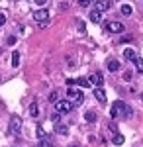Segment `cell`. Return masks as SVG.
<instances>
[{
  "instance_id": "cell-30",
  "label": "cell",
  "mask_w": 143,
  "mask_h": 147,
  "mask_svg": "<svg viewBox=\"0 0 143 147\" xmlns=\"http://www.w3.org/2000/svg\"><path fill=\"white\" fill-rule=\"evenodd\" d=\"M35 2H37L39 6H45V4H47V0H35Z\"/></svg>"
},
{
  "instance_id": "cell-21",
  "label": "cell",
  "mask_w": 143,
  "mask_h": 147,
  "mask_svg": "<svg viewBox=\"0 0 143 147\" xmlns=\"http://www.w3.org/2000/svg\"><path fill=\"white\" fill-rule=\"evenodd\" d=\"M35 134H37V137H39V139H43V137H45V131H43V127H41V125H37Z\"/></svg>"
},
{
  "instance_id": "cell-14",
  "label": "cell",
  "mask_w": 143,
  "mask_h": 147,
  "mask_svg": "<svg viewBox=\"0 0 143 147\" xmlns=\"http://www.w3.org/2000/svg\"><path fill=\"white\" fill-rule=\"evenodd\" d=\"M96 118H98V116H96V112H94V110L84 112V120H86V122H96Z\"/></svg>"
},
{
  "instance_id": "cell-17",
  "label": "cell",
  "mask_w": 143,
  "mask_h": 147,
  "mask_svg": "<svg viewBox=\"0 0 143 147\" xmlns=\"http://www.w3.org/2000/svg\"><path fill=\"white\" fill-rule=\"evenodd\" d=\"M18 65H20V53L14 51L12 53V67H18Z\"/></svg>"
},
{
  "instance_id": "cell-20",
  "label": "cell",
  "mask_w": 143,
  "mask_h": 147,
  "mask_svg": "<svg viewBox=\"0 0 143 147\" xmlns=\"http://www.w3.org/2000/svg\"><path fill=\"white\" fill-rule=\"evenodd\" d=\"M133 63H135V69H137L139 73H143V59H139V57H137V59H135Z\"/></svg>"
},
{
  "instance_id": "cell-15",
  "label": "cell",
  "mask_w": 143,
  "mask_h": 147,
  "mask_svg": "<svg viewBox=\"0 0 143 147\" xmlns=\"http://www.w3.org/2000/svg\"><path fill=\"white\" fill-rule=\"evenodd\" d=\"M77 84L80 86V88H88V86H92L90 79H77Z\"/></svg>"
},
{
  "instance_id": "cell-23",
  "label": "cell",
  "mask_w": 143,
  "mask_h": 147,
  "mask_svg": "<svg viewBox=\"0 0 143 147\" xmlns=\"http://www.w3.org/2000/svg\"><path fill=\"white\" fill-rule=\"evenodd\" d=\"M39 147H53V145H51V143H49V141H47V139L43 137V139L39 141Z\"/></svg>"
},
{
  "instance_id": "cell-5",
  "label": "cell",
  "mask_w": 143,
  "mask_h": 147,
  "mask_svg": "<svg viewBox=\"0 0 143 147\" xmlns=\"http://www.w3.org/2000/svg\"><path fill=\"white\" fill-rule=\"evenodd\" d=\"M20 129H22V118L20 116H12L10 118V131L20 134Z\"/></svg>"
},
{
  "instance_id": "cell-12",
  "label": "cell",
  "mask_w": 143,
  "mask_h": 147,
  "mask_svg": "<svg viewBox=\"0 0 143 147\" xmlns=\"http://www.w3.org/2000/svg\"><path fill=\"white\" fill-rule=\"evenodd\" d=\"M108 71H112V73L120 71V63H118L116 59H110V61H108Z\"/></svg>"
},
{
  "instance_id": "cell-22",
  "label": "cell",
  "mask_w": 143,
  "mask_h": 147,
  "mask_svg": "<svg viewBox=\"0 0 143 147\" xmlns=\"http://www.w3.org/2000/svg\"><path fill=\"white\" fill-rule=\"evenodd\" d=\"M92 4V0H78V6H82V8H88Z\"/></svg>"
},
{
  "instance_id": "cell-6",
  "label": "cell",
  "mask_w": 143,
  "mask_h": 147,
  "mask_svg": "<svg viewBox=\"0 0 143 147\" xmlns=\"http://www.w3.org/2000/svg\"><path fill=\"white\" fill-rule=\"evenodd\" d=\"M33 20L35 22H39V24H43V22H49V14H47V10H35L33 12Z\"/></svg>"
},
{
  "instance_id": "cell-19",
  "label": "cell",
  "mask_w": 143,
  "mask_h": 147,
  "mask_svg": "<svg viewBox=\"0 0 143 147\" xmlns=\"http://www.w3.org/2000/svg\"><path fill=\"white\" fill-rule=\"evenodd\" d=\"M112 141H114V145H121V143H123V141H125V139H123V136H120V134H116V136H114V139H112Z\"/></svg>"
},
{
  "instance_id": "cell-28",
  "label": "cell",
  "mask_w": 143,
  "mask_h": 147,
  "mask_svg": "<svg viewBox=\"0 0 143 147\" xmlns=\"http://www.w3.org/2000/svg\"><path fill=\"white\" fill-rule=\"evenodd\" d=\"M123 80H132V73H130V71L123 73Z\"/></svg>"
},
{
  "instance_id": "cell-24",
  "label": "cell",
  "mask_w": 143,
  "mask_h": 147,
  "mask_svg": "<svg viewBox=\"0 0 143 147\" xmlns=\"http://www.w3.org/2000/svg\"><path fill=\"white\" fill-rule=\"evenodd\" d=\"M8 45H16V35H10L8 37Z\"/></svg>"
},
{
  "instance_id": "cell-26",
  "label": "cell",
  "mask_w": 143,
  "mask_h": 147,
  "mask_svg": "<svg viewBox=\"0 0 143 147\" xmlns=\"http://www.w3.org/2000/svg\"><path fill=\"white\" fill-rule=\"evenodd\" d=\"M49 100H51V102H57V92H51V94H49Z\"/></svg>"
},
{
  "instance_id": "cell-7",
  "label": "cell",
  "mask_w": 143,
  "mask_h": 147,
  "mask_svg": "<svg viewBox=\"0 0 143 147\" xmlns=\"http://www.w3.org/2000/svg\"><path fill=\"white\" fill-rule=\"evenodd\" d=\"M110 6H112L110 0H96L94 2V10H98V12H106Z\"/></svg>"
},
{
  "instance_id": "cell-25",
  "label": "cell",
  "mask_w": 143,
  "mask_h": 147,
  "mask_svg": "<svg viewBox=\"0 0 143 147\" xmlns=\"http://www.w3.org/2000/svg\"><path fill=\"white\" fill-rule=\"evenodd\" d=\"M4 24H6V14L0 12V26H4Z\"/></svg>"
},
{
  "instance_id": "cell-27",
  "label": "cell",
  "mask_w": 143,
  "mask_h": 147,
  "mask_svg": "<svg viewBox=\"0 0 143 147\" xmlns=\"http://www.w3.org/2000/svg\"><path fill=\"white\" fill-rule=\"evenodd\" d=\"M78 32L84 34V22H78Z\"/></svg>"
},
{
  "instance_id": "cell-10",
  "label": "cell",
  "mask_w": 143,
  "mask_h": 147,
  "mask_svg": "<svg viewBox=\"0 0 143 147\" xmlns=\"http://www.w3.org/2000/svg\"><path fill=\"white\" fill-rule=\"evenodd\" d=\"M88 18H90V22H92V24H100V22H102V12H98V10H92Z\"/></svg>"
},
{
  "instance_id": "cell-2",
  "label": "cell",
  "mask_w": 143,
  "mask_h": 147,
  "mask_svg": "<svg viewBox=\"0 0 143 147\" xmlns=\"http://www.w3.org/2000/svg\"><path fill=\"white\" fill-rule=\"evenodd\" d=\"M55 110L59 114H69L73 110V102L71 100H57L55 102Z\"/></svg>"
},
{
  "instance_id": "cell-13",
  "label": "cell",
  "mask_w": 143,
  "mask_h": 147,
  "mask_svg": "<svg viewBox=\"0 0 143 147\" xmlns=\"http://www.w3.org/2000/svg\"><path fill=\"white\" fill-rule=\"evenodd\" d=\"M55 131L61 134V136H67V134H69V127H67L65 124H55Z\"/></svg>"
},
{
  "instance_id": "cell-18",
  "label": "cell",
  "mask_w": 143,
  "mask_h": 147,
  "mask_svg": "<svg viewBox=\"0 0 143 147\" xmlns=\"http://www.w3.org/2000/svg\"><path fill=\"white\" fill-rule=\"evenodd\" d=\"M132 12H133V8L130 4H123V6H121V14H123V16H130Z\"/></svg>"
},
{
  "instance_id": "cell-3",
  "label": "cell",
  "mask_w": 143,
  "mask_h": 147,
  "mask_svg": "<svg viewBox=\"0 0 143 147\" xmlns=\"http://www.w3.org/2000/svg\"><path fill=\"white\" fill-rule=\"evenodd\" d=\"M104 30H106V32H112V34H121V32H123V24L108 22V24H104Z\"/></svg>"
},
{
  "instance_id": "cell-1",
  "label": "cell",
  "mask_w": 143,
  "mask_h": 147,
  "mask_svg": "<svg viewBox=\"0 0 143 147\" xmlns=\"http://www.w3.org/2000/svg\"><path fill=\"white\" fill-rule=\"evenodd\" d=\"M120 114H123V116H130V108L125 106V102H123V100H116L114 104H112L110 116H112V118H118Z\"/></svg>"
},
{
  "instance_id": "cell-11",
  "label": "cell",
  "mask_w": 143,
  "mask_h": 147,
  "mask_svg": "<svg viewBox=\"0 0 143 147\" xmlns=\"http://www.w3.org/2000/svg\"><path fill=\"white\" fill-rule=\"evenodd\" d=\"M123 59H125V61H135L137 55H135V51H133L132 47H127V49L123 51Z\"/></svg>"
},
{
  "instance_id": "cell-8",
  "label": "cell",
  "mask_w": 143,
  "mask_h": 147,
  "mask_svg": "<svg viewBox=\"0 0 143 147\" xmlns=\"http://www.w3.org/2000/svg\"><path fill=\"white\" fill-rule=\"evenodd\" d=\"M90 82H92L94 86H102V84H104V75H102V73H94V75L90 77Z\"/></svg>"
},
{
  "instance_id": "cell-4",
  "label": "cell",
  "mask_w": 143,
  "mask_h": 147,
  "mask_svg": "<svg viewBox=\"0 0 143 147\" xmlns=\"http://www.w3.org/2000/svg\"><path fill=\"white\" fill-rule=\"evenodd\" d=\"M67 96H69V98H73L75 104H82V100H84L82 90H75V88H69V90H67Z\"/></svg>"
},
{
  "instance_id": "cell-31",
  "label": "cell",
  "mask_w": 143,
  "mask_h": 147,
  "mask_svg": "<svg viewBox=\"0 0 143 147\" xmlns=\"http://www.w3.org/2000/svg\"><path fill=\"white\" fill-rule=\"evenodd\" d=\"M69 147H78V145H69Z\"/></svg>"
},
{
  "instance_id": "cell-9",
  "label": "cell",
  "mask_w": 143,
  "mask_h": 147,
  "mask_svg": "<svg viewBox=\"0 0 143 147\" xmlns=\"http://www.w3.org/2000/svg\"><path fill=\"white\" fill-rule=\"evenodd\" d=\"M94 96H96V100L102 102V104L106 102V92L102 90V86H96V88H94Z\"/></svg>"
},
{
  "instance_id": "cell-16",
  "label": "cell",
  "mask_w": 143,
  "mask_h": 147,
  "mask_svg": "<svg viewBox=\"0 0 143 147\" xmlns=\"http://www.w3.org/2000/svg\"><path fill=\"white\" fill-rule=\"evenodd\" d=\"M37 114H39V110H37V102H32V104H30V116H32V118H37Z\"/></svg>"
},
{
  "instance_id": "cell-29",
  "label": "cell",
  "mask_w": 143,
  "mask_h": 147,
  "mask_svg": "<svg viewBox=\"0 0 143 147\" xmlns=\"http://www.w3.org/2000/svg\"><path fill=\"white\" fill-rule=\"evenodd\" d=\"M110 129H112V131H114V134H118V125L114 124V122H112V124H110Z\"/></svg>"
}]
</instances>
